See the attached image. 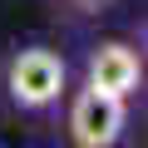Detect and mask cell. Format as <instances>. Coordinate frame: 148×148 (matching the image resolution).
Returning a JSON list of instances; mask_svg holds the SVG:
<instances>
[{"mask_svg": "<svg viewBox=\"0 0 148 148\" xmlns=\"http://www.w3.org/2000/svg\"><path fill=\"white\" fill-rule=\"evenodd\" d=\"M69 94V69H64V54L49 49V45H25L10 54L5 64V99L15 114L25 119H49L59 114Z\"/></svg>", "mask_w": 148, "mask_h": 148, "instance_id": "1", "label": "cell"}, {"mask_svg": "<svg viewBox=\"0 0 148 148\" xmlns=\"http://www.w3.org/2000/svg\"><path fill=\"white\" fill-rule=\"evenodd\" d=\"M128 133V104L99 89L64 94V138L69 148H119Z\"/></svg>", "mask_w": 148, "mask_h": 148, "instance_id": "2", "label": "cell"}, {"mask_svg": "<svg viewBox=\"0 0 148 148\" xmlns=\"http://www.w3.org/2000/svg\"><path fill=\"white\" fill-rule=\"evenodd\" d=\"M84 89H99L109 99H133L143 89V49H133L128 40H104L89 49L84 59Z\"/></svg>", "mask_w": 148, "mask_h": 148, "instance_id": "3", "label": "cell"}, {"mask_svg": "<svg viewBox=\"0 0 148 148\" xmlns=\"http://www.w3.org/2000/svg\"><path fill=\"white\" fill-rule=\"evenodd\" d=\"M54 5H64L69 15H99V10L109 5V0H54Z\"/></svg>", "mask_w": 148, "mask_h": 148, "instance_id": "4", "label": "cell"}]
</instances>
